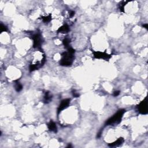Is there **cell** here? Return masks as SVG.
<instances>
[{"mask_svg":"<svg viewBox=\"0 0 148 148\" xmlns=\"http://www.w3.org/2000/svg\"><path fill=\"white\" fill-rule=\"evenodd\" d=\"M70 101H71V99L70 98L64 99L61 101V103L60 105H59L58 109H57L58 115L59 114V113L62 112L63 110H64V109L67 108L69 106L70 104Z\"/></svg>","mask_w":148,"mask_h":148,"instance_id":"6","label":"cell"},{"mask_svg":"<svg viewBox=\"0 0 148 148\" xmlns=\"http://www.w3.org/2000/svg\"><path fill=\"white\" fill-rule=\"evenodd\" d=\"M138 112L142 115H146L148 112L147 109V98L145 97L137 106Z\"/></svg>","mask_w":148,"mask_h":148,"instance_id":"4","label":"cell"},{"mask_svg":"<svg viewBox=\"0 0 148 148\" xmlns=\"http://www.w3.org/2000/svg\"><path fill=\"white\" fill-rule=\"evenodd\" d=\"M93 57L97 59H103V60H109L112 57V55L109 54L106 52H102L100 51H94L92 50Z\"/></svg>","mask_w":148,"mask_h":148,"instance_id":"5","label":"cell"},{"mask_svg":"<svg viewBox=\"0 0 148 148\" xmlns=\"http://www.w3.org/2000/svg\"><path fill=\"white\" fill-rule=\"evenodd\" d=\"M120 92L119 90H117V91H115V92H113V95L114 97H117L120 94Z\"/></svg>","mask_w":148,"mask_h":148,"instance_id":"18","label":"cell"},{"mask_svg":"<svg viewBox=\"0 0 148 148\" xmlns=\"http://www.w3.org/2000/svg\"><path fill=\"white\" fill-rule=\"evenodd\" d=\"M75 12L74 11H71L70 13V17H72L75 15Z\"/></svg>","mask_w":148,"mask_h":148,"instance_id":"19","label":"cell"},{"mask_svg":"<svg viewBox=\"0 0 148 148\" xmlns=\"http://www.w3.org/2000/svg\"><path fill=\"white\" fill-rule=\"evenodd\" d=\"M8 31V28L5 25H4L3 23H1V26H0V33H3V32Z\"/></svg>","mask_w":148,"mask_h":148,"instance_id":"16","label":"cell"},{"mask_svg":"<svg viewBox=\"0 0 148 148\" xmlns=\"http://www.w3.org/2000/svg\"><path fill=\"white\" fill-rule=\"evenodd\" d=\"M15 88L17 92H20L23 89V86L18 81H15Z\"/></svg>","mask_w":148,"mask_h":148,"instance_id":"12","label":"cell"},{"mask_svg":"<svg viewBox=\"0 0 148 148\" xmlns=\"http://www.w3.org/2000/svg\"><path fill=\"white\" fill-rule=\"evenodd\" d=\"M70 27L67 24H64L57 29L58 33H67L70 31Z\"/></svg>","mask_w":148,"mask_h":148,"instance_id":"9","label":"cell"},{"mask_svg":"<svg viewBox=\"0 0 148 148\" xmlns=\"http://www.w3.org/2000/svg\"><path fill=\"white\" fill-rule=\"evenodd\" d=\"M32 40H33V47L39 49L41 52H42L41 45L44 40H43L41 34L40 33H36L33 34L31 36Z\"/></svg>","mask_w":148,"mask_h":148,"instance_id":"3","label":"cell"},{"mask_svg":"<svg viewBox=\"0 0 148 148\" xmlns=\"http://www.w3.org/2000/svg\"><path fill=\"white\" fill-rule=\"evenodd\" d=\"M72 93L73 97H74L75 98H78L79 97V94L78 92H76V91L75 90H73L72 92Z\"/></svg>","mask_w":148,"mask_h":148,"instance_id":"17","label":"cell"},{"mask_svg":"<svg viewBox=\"0 0 148 148\" xmlns=\"http://www.w3.org/2000/svg\"><path fill=\"white\" fill-rule=\"evenodd\" d=\"M74 60V53L70 52H63L61 54V58L60 61V65L64 67H69L72 64Z\"/></svg>","mask_w":148,"mask_h":148,"instance_id":"2","label":"cell"},{"mask_svg":"<svg viewBox=\"0 0 148 148\" xmlns=\"http://www.w3.org/2000/svg\"><path fill=\"white\" fill-rule=\"evenodd\" d=\"M70 43H71V40L70 39V38H65L63 41V45L64 46L65 48L67 49L68 48H69L70 47H71L70 45Z\"/></svg>","mask_w":148,"mask_h":148,"instance_id":"14","label":"cell"},{"mask_svg":"<svg viewBox=\"0 0 148 148\" xmlns=\"http://www.w3.org/2000/svg\"><path fill=\"white\" fill-rule=\"evenodd\" d=\"M52 100V95L50 94V93L49 92H45L44 97V100H43L44 103L48 104L50 102H51Z\"/></svg>","mask_w":148,"mask_h":148,"instance_id":"11","label":"cell"},{"mask_svg":"<svg viewBox=\"0 0 148 148\" xmlns=\"http://www.w3.org/2000/svg\"><path fill=\"white\" fill-rule=\"evenodd\" d=\"M126 111L124 109H121L118 111L112 117L107 120V121L105 123V126H111V125L120 123Z\"/></svg>","mask_w":148,"mask_h":148,"instance_id":"1","label":"cell"},{"mask_svg":"<svg viewBox=\"0 0 148 148\" xmlns=\"http://www.w3.org/2000/svg\"><path fill=\"white\" fill-rule=\"evenodd\" d=\"M124 138L122 137H120L119 138H118L116 141H115V142L109 143L108 146L109 147H117V146H119L122 145L123 143L124 142Z\"/></svg>","mask_w":148,"mask_h":148,"instance_id":"7","label":"cell"},{"mask_svg":"<svg viewBox=\"0 0 148 148\" xmlns=\"http://www.w3.org/2000/svg\"><path fill=\"white\" fill-rule=\"evenodd\" d=\"M41 18L43 22L47 23H49L52 20V15L49 14L48 16H42Z\"/></svg>","mask_w":148,"mask_h":148,"instance_id":"15","label":"cell"},{"mask_svg":"<svg viewBox=\"0 0 148 148\" xmlns=\"http://www.w3.org/2000/svg\"><path fill=\"white\" fill-rule=\"evenodd\" d=\"M42 67V65L41 63H37L35 64H31L29 67V71L30 72H33L34 71L37 70L39 69V68H41Z\"/></svg>","mask_w":148,"mask_h":148,"instance_id":"10","label":"cell"},{"mask_svg":"<svg viewBox=\"0 0 148 148\" xmlns=\"http://www.w3.org/2000/svg\"><path fill=\"white\" fill-rule=\"evenodd\" d=\"M129 1H122L119 4V9L120 12H124V6L127 3H129Z\"/></svg>","mask_w":148,"mask_h":148,"instance_id":"13","label":"cell"},{"mask_svg":"<svg viewBox=\"0 0 148 148\" xmlns=\"http://www.w3.org/2000/svg\"><path fill=\"white\" fill-rule=\"evenodd\" d=\"M142 27H144V28H145L146 29H148V24L146 23V24H143L142 25Z\"/></svg>","mask_w":148,"mask_h":148,"instance_id":"20","label":"cell"},{"mask_svg":"<svg viewBox=\"0 0 148 148\" xmlns=\"http://www.w3.org/2000/svg\"><path fill=\"white\" fill-rule=\"evenodd\" d=\"M47 128L49 130V131L54 133H57V127L56 124L53 121H50L48 124H47Z\"/></svg>","mask_w":148,"mask_h":148,"instance_id":"8","label":"cell"}]
</instances>
